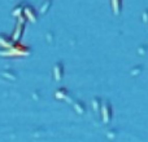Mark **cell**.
<instances>
[{
  "instance_id": "obj_1",
  "label": "cell",
  "mask_w": 148,
  "mask_h": 142,
  "mask_svg": "<svg viewBox=\"0 0 148 142\" xmlns=\"http://www.w3.org/2000/svg\"><path fill=\"white\" fill-rule=\"evenodd\" d=\"M31 52V49L29 47L23 45V44L14 41L12 47L7 51H1L0 52V56H10V57H20V56H29Z\"/></svg>"
},
{
  "instance_id": "obj_2",
  "label": "cell",
  "mask_w": 148,
  "mask_h": 142,
  "mask_svg": "<svg viewBox=\"0 0 148 142\" xmlns=\"http://www.w3.org/2000/svg\"><path fill=\"white\" fill-rule=\"evenodd\" d=\"M25 21H26V18L23 17V16H21V17H18V22H17V25H16V27H14V32H13V40L14 41H20V39H21V36H22V34H23V31H25Z\"/></svg>"
},
{
  "instance_id": "obj_3",
  "label": "cell",
  "mask_w": 148,
  "mask_h": 142,
  "mask_svg": "<svg viewBox=\"0 0 148 142\" xmlns=\"http://www.w3.org/2000/svg\"><path fill=\"white\" fill-rule=\"evenodd\" d=\"M23 16H25L26 20H29L33 23H35L38 20V14L31 5H23Z\"/></svg>"
},
{
  "instance_id": "obj_4",
  "label": "cell",
  "mask_w": 148,
  "mask_h": 142,
  "mask_svg": "<svg viewBox=\"0 0 148 142\" xmlns=\"http://www.w3.org/2000/svg\"><path fill=\"white\" fill-rule=\"evenodd\" d=\"M100 110H101V114H103V122L105 124H108L112 120V106H110L109 102H105Z\"/></svg>"
},
{
  "instance_id": "obj_5",
  "label": "cell",
  "mask_w": 148,
  "mask_h": 142,
  "mask_svg": "<svg viewBox=\"0 0 148 142\" xmlns=\"http://www.w3.org/2000/svg\"><path fill=\"white\" fill-rule=\"evenodd\" d=\"M64 76V65L61 62H57L53 66V79L56 81H60Z\"/></svg>"
},
{
  "instance_id": "obj_6",
  "label": "cell",
  "mask_w": 148,
  "mask_h": 142,
  "mask_svg": "<svg viewBox=\"0 0 148 142\" xmlns=\"http://www.w3.org/2000/svg\"><path fill=\"white\" fill-rule=\"evenodd\" d=\"M14 44V40H13L12 36H8L5 34H0V45L5 49H9L10 47Z\"/></svg>"
},
{
  "instance_id": "obj_7",
  "label": "cell",
  "mask_w": 148,
  "mask_h": 142,
  "mask_svg": "<svg viewBox=\"0 0 148 142\" xmlns=\"http://www.w3.org/2000/svg\"><path fill=\"white\" fill-rule=\"evenodd\" d=\"M55 97H56L57 99H68V101H70L69 92H68V89H65V88L57 89V91L55 92Z\"/></svg>"
},
{
  "instance_id": "obj_8",
  "label": "cell",
  "mask_w": 148,
  "mask_h": 142,
  "mask_svg": "<svg viewBox=\"0 0 148 142\" xmlns=\"http://www.w3.org/2000/svg\"><path fill=\"white\" fill-rule=\"evenodd\" d=\"M110 3H112V9L114 16H118L122 9V0H110Z\"/></svg>"
},
{
  "instance_id": "obj_9",
  "label": "cell",
  "mask_w": 148,
  "mask_h": 142,
  "mask_svg": "<svg viewBox=\"0 0 148 142\" xmlns=\"http://www.w3.org/2000/svg\"><path fill=\"white\" fill-rule=\"evenodd\" d=\"M73 106H74V110H75L78 114H83V112L86 111L84 103H83V102H81V101H75V102L73 103Z\"/></svg>"
},
{
  "instance_id": "obj_10",
  "label": "cell",
  "mask_w": 148,
  "mask_h": 142,
  "mask_svg": "<svg viewBox=\"0 0 148 142\" xmlns=\"http://www.w3.org/2000/svg\"><path fill=\"white\" fill-rule=\"evenodd\" d=\"M51 5H52V0H44V3L42 4L39 12H40L42 14H46V13L48 12V9H49V7H51Z\"/></svg>"
},
{
  "instance_id": "obj_11",
  "label": "cell",
  "mask_w": 148,
  "mask_h": 142,
  "mask_svg": "<svg viewBox=\"0 0 148 142\" xmlns=\"http://www.w3.org/2000/svg\"><path fill=\"white\" fill-rule=\"evenodd\" d=\"M12 14L14 16V17H21V16H23V5H17V7L13 9Z\"/></svg>"
},
{
  "instance_id": "obj_12",
  "label": "cell",
  "mask_w": 148,
  "mask_h": 142,
  "mask_svg": "<svg viewBox=\"0 0 148 142\" xmlns=\"http://www.w3.org/2000/svg\"><path fill=\"white\" fill-rule=\"evenodd\" d=\"M92 107H94L95 111H99V110L101 109V99L95 97V98L92 99Z\"/></svg>"
},
{
  "instance_id": "obj_13",
  "label": "cell",
  "mask_w": 148,
  "mask_h": 142,
  "mask_svg": "<svg viewBox=\"0 0 148 142\" xmlns=\"http://www.w3.org/2000/svg\"><path fill=\"white\" fill-rule=\"evenodd\" d=\"M3 75H4V76H7V78H10V79H12V80H14V79L16 78H17V76H16V75H13V74H14V72H12V71H3Z\"/></svg>"
},
{
  "instance_id": "obj_14",
  "label": "cell",
  "mask_w": 148,
  "mask_h": 142,
  "mask_svg": "<svg viewBox=\"0 0 148 142\" xmlns=\"http://www.w3.org/2000/svg\"><path fill=\"white\" fill-rule=\"evenodd\" d=\"M143 18H144V21H146V22H148V10H144V16H143Z\"/></svg>"
}]
</instances>
